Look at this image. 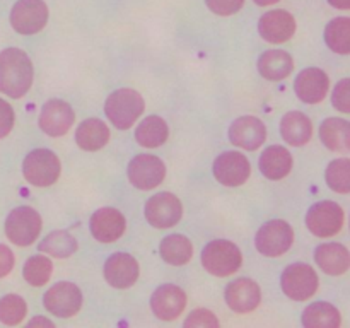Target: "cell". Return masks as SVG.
Masks as SVG:
<instances>
[{
    "mask_svg": "<svg viewBox=\"0 0 350 328\" xmlns=\"http://www.w3.org/2000/svg\"><path fill=\"white\" fill-rule=\"evenodd\" d=\"M33 64L26 51L19 48H5L0 53V92L19 99L33 84Z\"/></svg>",
    "mask_w": 350,
    "mask_h": 328,
    "instance_id": "cell-1",
    "label": "cell"
},
{
    "mask_svg": "<svg viewBox=\"0 0 350 328\" xmlns=\"http://www.w3.org/2000/svg\"><path fill=\"white\" fill-rule=\"evenodd\" d=\"M144 98L137 91L129 87L111 92L106 99L105 113L109 122L120 130H129L144 111Z\"/></svg>",
    "mask_w": 350,
    "mask_h": 328,
    "instance_id": "cell-2",
    "label": "cell"
},
{
    "mask_svg": "<svg viewBox=\"0 0 350 328\" xmlns=\"http://www.w3.org/2000/svg\"><path fill=\"white\" fill-rule=\"evenodd\" d=\"M200 260L208 273L215 277H228L238 272L243 263V255L234 243L228 239H215L205 246Z\"/></svg>",
    "mask_w": 350,
    "mask_h": 328,
    "instance_id": "cell-3",
    "label": "cell"
},
{
    "mask_svg": "<svg viewBox=\"0 0 350 328\" xmlns=\"http://www.w3.org/2000/svg\"><path fill=\"white\" fill-rule=\"evenodd\" d=\"M60 161L48 149H34L24 157L23 174L34 187H50L60 176Z\"/></svg>",
    "mask_w": 350,
    "mask_h": 328,
    "instance_id": "cell-4",
    "label": "cell"
},
{
    "mask_svg": "<svg viewBox=\"0 0 350 328\" xmlns=\"http://www.w3.org/2000/svg\"><path fill=\"white\" fill-rule=\"evenodd\" d=\"M41 232V215L34 208L23 205L7 215L5 234L17 246H29Z\"/></svg>",
    "mask_w": 350,
    "mask_h": 328,
    "instance_id": "cell-5",
    "label": "cell"
},
{
    "mask_svg": "<svg viewBox=\"0 0 350 328\" xmlns=\"http://www.w3.org/2000/svg\"><path fill=\"white\" fill-rule=\"evenodd\" d=\"M284 294L293 301H308L318 290L320 280L313 266L308 263H293L280 277Z\"/></svg>",
    "mask_w": 350,
    "mask_h": 328,
    "instance_id": "cell-6",
    "label": "cell"
},
{
    "mask_svg": "<svg viewBox=\"0 0 350 328\" xmlns=\"http://www.w3.org/2000/svg\"><path fill=\"white\" fill-rule=\"evenodd\" d=\"M344 208L332 200L317 202L306 214V226L318 238H330L344 226Z\"/></svg>",
    "mask_w": 350,
    "mask_h": 328,
    "instance_id": "cell-7",
    "label": "cell"
},
{
    "mask_svg": "<svg viewBox=\"0 0 350 328\" xmlns=\"http://www.w3.org/2000/svg\"><path fill=\"white\" fill-rule=\"evenodd\" d=\"M294 243V231L286 221H269L258 229L255 246L265 256H282Z\"/></svg>",
    "mask_w": 350,
    "mask_h": 328,
    "instance_id": "cell-8",
    "label": "cell"
},
{
    "mask_svg": "<svg viewBox=\"0 0 350 328\" xmlns=\"http://www.w3.org/2000/svg\"><path fill=\"white\" fill-rule=\"evenodd\" d=\"M48 23V7L43 0H17L10 10V24L19 34L40 33Z\"/></svg>",
    "mask_w": 350,
    "mask_h": 328,
    "instance_id": "cell-9",
    "label": "cell"
},
{
    "mask_svg": "<svg viewBox=\"0 0 350 328\" xmlns=\"http://www.w3.org/2000/svg\"><path fill=\"white\" fill-rule=\"evenodd\" d=\"M144 214L154 228L170 229L180 222L181 215H183V207H181L180 198L174 197L173 193L163 191L147 200Z\"/></svg>",
    "mask_w": 350,
    "mask_h": 328,
    "instance_id": "cell-10",
    "label": "cell"
},
{
    "mask_svg": "<svg viewBox=\"0 0 350 328\" xmlns=\"http://www.w3.org/2000/svg\"><path fill=\"white\" fill-rule=\"evenodd\" d=\"M166 176V166L152 154L135 156L129 164V180L139 190H152L159 187Z\"/></svg>",
    "mask_w": 350,
    "mask_h": 328,
    "instance_id": "cell-11",
    "label": "cell"
},
{
    "mask_svg": "<svg viewBox=\"0 0 350 328\" xmlns=\"http://www.w3.org/2000/svg\"><path fill=\"white\" fill-rule=\"evenodd\" d=\"M44 308L58 318H70L82 306V292L75 284L58 282L46 290L43 297Z\"/></svg>",
    "mask_w": 350,
    "mask_h": 328,
    "instance_id": "cell-12",
    "label": "cell"
},
{
    "mask_svg": "<svg viewBox=\"0 0 350 328\" xmlns=\"http://www.w3.org/2000/svg\"><path fill=\"white\" fill-rule=\"evenodd\" d=\"M212 171L219 183L226 184V187H239L250 178L252 167H250V161L246 159V156L236 152V150H229V152L221 154L214 161Z\"/></svg>",
    "mask_w": 350,
    "mask_h": 328,
    "instance_id": "cell-13",
    "label": "cell"
},
{
    "mask_svg": "<svg viewBox=\"0 0 350 328\" xmlns=\"http://www.w3.org/2000/svg\"><path fill=\"white\" fill-rule=\"evenodd\" d=\"M75 115L68 102L62 99H50L43 105L40 115V126L46 135L62 137L74 125Z\"/></svg>",
    "mask_w": 350,
    "mask_h": 328,
    "instance_id": "cell-14",
    "label": "cell"
},
{
    "mask_svg": "<svg viewBox=\"0 0 350 328\" xmlns=\"http://www.w3.org/2000/svg\"><path fill=\"white\" fill-rule=\"evenodd\" d=\"M187 306V294L174 284H164L154 290L150 297V308L154 314L164 321L176 320Z\"/></svg>",
    "mask_w": 350,
    "mask_h": 328,
    "instance_id": "cell-15",
    "label": "cell"
},
{
    "mask_svg": "<svg viewBox=\"0 0 350 328\" xmlns=\"http://www.w3.org/2000/svg\"><path fill=\"white\" fill-rule=\"evenodd\" d=\"M105 279L115 289H129L139 279V263L129 253H113L105 263Z\"/></svg>",
    "mask_w": 350,
    "mask_h": 328,
    "instance_id": "cell-16",
    "label": "cell"
},
{
    "mask_svg": "<svg viewBox=\"0 0 350 328\" xmlns=\"http://www.w3.org/2000/svg\"><path fill=\"white\" fill-rule=\"evenodd\" d=\"M258 31L260 36L269 43H286L296 33V20L287 10H270L260 17Z\"/></svg>",
    "mask_w": 350,
    "mask_h": 328,
    "instance_id": "cell-17",
    "label": "cell"
},
{
    "mask_svg": "<svg viewBox=\"0 0 350 328\" xmlns=\"http://www.w3.org/2000/svg\"><path fill=\"white\" fill-rule=\"evenodd\" d=\"M267 128L256 116H241L229 126V140L245 150H256L265 142Z\"/></svg>",
    "mask_w": 350,
    "mask_h": 328,
    "instance_id": "cell-18",
    "label": "cell"
},
{
    "mask_svg": "<svg viewBox=\"0 0 350 328\" xmlns=\"http://www.w3.org/2000/svg\"><path fill=\"white\" fill-rule=\"evenodd\" d=\"M92 236L101 243H113L125 232L126 222L120 210L113 207H103L92 214L89 222Z\"/></svg>",
    "mask_w": 350,
    "mask_h": 328,
    "instance_id": "cell-19",
    "label": "cell"
},
{
    "mask_svg": "<svg viewBox=\"0 0 350 328\" xmlns=\"http://www.w3.org/2000/svg\"><path fill=\"white\" fill-rule=\"evenodd\" d=\"M328 87H330V79L321 68L317 67L304 68L294 82V91L297 98L308 105H317L323 101Z\"/></svg>",
    "mask_w": 350,
    "mask_h": 328,
    "instance_id": "cell-20",
    "label": "cell"
},
{
    "mask_svg": "<svg viewBox=\"0 0 350 328\" xmlns=\"http://www.w3.org/2000/svg\"><path fill=\"white\" fill-rule=\"evenodd\" d=\"M262 299L260 286L252 279H238L226 289V303L236 313H250L256 310Z\"/></svg>",
    "mask_w": 350,
    "mask_h": 328,
    "instance_id": "cell-21",
    "label": "cell"
},
{
    "mask_svg": "<svg viewBox=\"0 0 350 328\" xmlns=\"http://www.w3.org/2000/svg\"><path fill=\"white\" fill-rule=\"evenodd\" d=\"M318 266L328 275H342L350 269V251L340 243H325L314 251Z\"/></svg>",
    "mask_w": 350,
    "mask_h": 328,
    "instance_id": "cell-22",
    "label": "cell"
},
{
    "mask_svg": "<svg viewBox=\"0 0 350 328\" xmlns=\"http://www.w3.org/2000/svg\"><path fill=\"white\" fill-rule=\"evenodd\" d=\"M293 169V156L282 146H270L260 157V171L269 180H282Z\"/></svg>",
    "mask_w": 350,
    "mask_h": 328,
    "instance_id": "cell-23",
    "label": "cell"
},
{
    "mask_svg": "<svg viewBox=\"0 0 350 328\" xmlns=\"http://www.w3.org/2000/svg\"><path fill=\"white\" fill-rule=\"evenodd\" d=\"M280 133L284 140L291 146H304L311 140L313 135V125L311 120L301 111H289L280 122Z\"/></svg>",
    "mask_w": 350,
    "mask_h": 328,
    "instance_id": "cell-24",
    "label": "cell"
},
{
    "mask_svg": "<svg viewBox=\"0 0 350 328\" xmlns=\"http://www.w3.org/2000/svg\"><path fill=\"white\" fill-rule=\"evenodd\" d=\"M325 147L334 152H350V122L342 118H327L320 126Z\"/></svg>",
    "mask_w": 350,
    "mask_h": 328,
    "instance_id": "cell-25",
    "label": "cell"
},
{
    "mask_svg": "<svg viewBox=\"0 0 350 328\" xmlns=\"http://www.w3.org/2000/svg\"><path fill=\"white\" fill-rule=\"evenodd\" d=\"M109 140V130L106 123L98 118H89L79 125L75 132V142L82 150H99L105 147Z\"/></svg>",
    "mask_w": 350,
    "mask_h": 328,
    "instance_id": "cell-26",
    "label": "cell"
},
{
    "mask_svg": "<svg viewBox=\"0 0 350 328\" xmlns=\"http://www.w3.org/2000/svg\"><path fill=\"white\" fill-rule=\"evenodd\" d=\"M294 60L287 51L270 50L260 57L258 70L269 81H282L293 72Z\"/></svg>",
    "mask_w": 350,
    "mask_h": 328,
    "instance_id": "cell-27",
    "label": "cell"
},
{
    "mask_svg": "<svg viewBox=\"0 0 350 328\" xmlns=\"http://www.w3.org/2000/svg\"><path fill=\"white\" fill-rule=\"evenodd\" d=\"M340 323V311L325 301L310 304L303 313V325L306 328H338Z\"/></svg>",
    "mask_w": 350,
    "mask_h": 328,
    "instance_id": "cell-28",
    "label": "cell"
},
{
    "mask_svg": "<svg viewBox=\"0 0 350 328\" xmlns=\"http://www.w3.org/2000/svg\"><path fill=\"white\" fill-rule=\"evenodd\" d=\"M159 253L164 262L180 266L190 262L191 255H193V246L187 236L170 234L161 241Z\"/></svg>",
    "mask_w": 350,
    "mask_h": 328,
    "instance_id": "cell-29",
    "label": "cell"
},
{
    "mask_svg": "<svg viewBox=\"0 0 350 328\" xmlns=\"http://www.w3.org/2000/svg\"><path fill=\"white\" fill-rule=\"evenodd\" d=\"M170 130H167L166 122L161 116H147L135 130L137 142L147 149H156L161 147L167 140Z\"/></svg>",
    "mask_w": 350,
    "mask_h": 328,
    "instance_id": "cell-30",
    "label": "cell"
},
{
    "mask_svg": "<svg viewBox=\"0 0 350 328\" xmlns=\"http://www.w3.org/2000/svg\"><path fill=\"white\" fill-rule=\"evenodd\" d=\"M325 41L335 53L350 55V17L332 19L325 27Z\"/></svg>",
    "mask_w": 350,
    "mask_h": 328,
    "instance_id": "cell-31",
    "label": "cell"
},
{
    "mask_svg": "<svg viewBox=\"0 0 350 328\" xmlns=\"http://www.w3.org/2000/svg\"><path fill=\"white\" fill-rule=\"evenodd\" d=\"M38 248L43 253L55 256V258H67L77 251V241L67 231H53L48 234Z\"/></svg>",
    "mask_w": 350,
    "mask_h": 328,
    "instance_id": "cell-32",
    "label": "cell"
},
{
    "mask_svg": "<svg viewBox=\"0 0 350 328\" xmlns=\"http://www.w3.org/2000/svg\"><path fill=\"white\" fill-rule=\"evenodd\" d=\"M51 272H53L51 260L43 255H34L24 263L23 275L27 284H31L34 287H41L50 280Z\"/></svg>",
    "mask_w": 350,
    "mask_h": 328,
    "instance_id": "cell-33",
    "label": "cell"
},
{
    "mask_svg": "<svg viewBox=\"0 0 350 328\" xmlns=\"http://www.w3.org/2000/svg\"><path fill=\"white\" fill-rule=\"evenodd\" d=\"M327 184L337 193H350V159H335L327 167Z\"/></svg>",
    "mask_w": 350,
    "mask_h": 328,
    "instance_id": "cell-34",
    "label": "cell"
},
{
    "mask_svg": "<svg viewBox=\"0 0 350 328\" xmlns=\"http://www.w3.org/2000/svg\"><path fill=\"white\" fill-rule=\"evenodd\" d=\"M27 313L26 301L17 294H7L0 299V321L3 325H19Z\"/></svg>",
    "mask_w": 350,
    "mask_h": 328,
    "instance_id": "cell-35",
    "label": "cell"
},
{
    "mask_svg": "<svg viewBox=\"0 0 350 328\" xmlns=\"http://www.w3.org/2000/svg\"><path fill=\"white\" fill-rule=\"evenodd\" d=\"M332 105L342 113H350V77L337 82L332 92Z\"/></svg>",
    "mask_w": 350,
    "mask_h": 328,
    "instance_id": "cell-36",
    "label": "cell"
},
{
    "mask_svg": "<svg viewBox=\"0 0 350 328\" xmlns=\"http://www.w3.org/2000/svg\"><path fill=\"white\" fill-rule=\"evenodd\" d=\"M207 7L217 16H232L245 5V0H205Z\"/></svg>",
    "mask_w": 350,
    "mask_h": 328,
    "instance_id": "cell-37",
    "label": "cell"
},
{
    "mask_svg": "<svg viewBox=\"0 0 350 328\" xmlns=\"http://www.w3.org/2000/svg\"><path fill=\"white\" fill-rule=\"evenodd\" d=\"M185 327H219V320L208 310H195L185 320Z\"/></svg>",
    "mask_w": 350,
    "mask_h": 328,
    "instance_id": "cell-38",
    "label": "cell"
},
{
    "mask_svg": "<svg viewBox=\"0 0 350 328\" xmlns=\"http://www.w3.org/2000/svg\"><path fill=\"white\" fill-rule=\"evenodd\" d=\"M14 126V109L7 101L0 99V139L7 137Z\"/></svg>",
    "mask_w": 350,
    "mask_h": 328,
    "instance_id": "cell-39",
    "label": "cell"
},
{
    "mask_svg": "<svg viewBox=\"0 0 350 328\" xmlns=\"http://www.w3.org/2000/svg\"><path fill=\"white\" fill-rule=\"evenodd\" d=\"M14 253L10 251L9 246L0 245V279L9 275L10 270L14 269Z\"/></svg>",
    "mask_w": 350,
    "mask_h": 328,
    "instance_id": "cell-40",
    "label": "cell"
},
{
    "mask_svg": "<svg viewBox=\"0 0 350 328\" xmlns=\"http://www.w3.org/2000/svg\"><path fill=\"white\" fill-rule=\"evenodd\" d=\"M332 7L340 10H350V0H328Z\"/></svg>",
    "mask_w": 350,
    "mask_h": 328,
    "instance_id": "cell-41",
    "label": "cell"
},
{
    "mask_svg": "<svg viewBox=\"0 0 350 328\" xmlns=\"http://www.w3.org/2000/svg\"><path fill=\"white\" fill-rule=\"evenodd\" d=\"M29 327H34V325H43V327H48V328H53V323H51L50 320H44V318H34V320H31Z\"/></svg>",
    "mask_w": 350,
    "mask_h": 328,
    "instance_id": "cell-42",
    "label": "cell"
},
{
    "mask_svg": "<svg viewBox=\"0 0 350 328\" xmlns=\"http://www.w3.org/2000/svg\"><path fill=\"white\" fill-rule=\"evenodd\" d=\"M277 2H279V0H255L256 5H262V7L270 5V3H277Z\"/></svg>",
    "mask_w": 350,
    "mask_h": 328,
    "instance_id": "cell-43",
    "label": "cell"
}]
</instances>
